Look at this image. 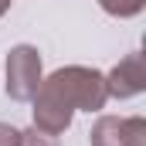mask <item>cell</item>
I'll return each instance as SVG.
<instances>
[{
  "mask_svg": "<svg viewBox=\"0 0 146 146\" xmlns=\"http://www.w3.org/2000/svg\"><path fill=\"white\" fill-rule=\"evenodd\" d=\"M48 88H54L75 112H99L109 102V92H106V75L95 72V68H82V65H68V68H58L54 75L41 78Z\"/></svg>",
  "mask_w": 146,
  "mask_h": 146,
  "instance_id": "6da1fadb",
  "label": "cell"
},
{
  "mask_svg": "<svg viewBox=\"0 0 146 146\" xmlns=\"http://www.w3.org/2000/svg\"><path fill=\"white\" fill-rule=\"evenodd\" d=\"M41 85V54L34 44H17L7 54V95L17 102H31Z\"/></svg>",
  "mask_w": 146,
  "mask_h": 146,
  "instance_id": "7a4b0ae2",
  "label": "cell"
},
{
  "mask_svg": "<svg viewBox=\"0 0 146 146\" xmlns=\"http://www.w3.org/2000/svg\"><path fill=\"white\" fill-rule=\"evenodd\" d=\"M92 146H146V119L143 115H99L88 129Z\"/></svg>",
  "mask_w": 146,
  "mask_h": 146,
  "instance_id": "3957f363",
  "label": "cell"
},
{
  "mask_svg": "<svg viewBox=\"0 0 146 146\" xmlns=\"http://www.w3.org/2000/svg\"><path fill=\"white\" fill-rule=\"evenodd\" d=\"M31 102H34V129L48 133V136H61V133L72 126L75 109L54 92V88H48L44 82L37 85V92H34Z\"/></svg>",
  "mask_w": 146,
  "mask_h": 146,
  "instance_id": "277c9868",
  "label": "cell"
},
{
  "mask_svg": "<svg viewBox=\"0 0 146 146\" xmlns=\"http://www.w3.org/2000/svg\"><path fill=\"white\" fill-rule=\"evenodd\" d=\"M109 99H136L146 92V65L143 54H126L109 75H106Z\"/></svg>",
  "mask_w": 146,
  "mask_h": 146,
  "instance_id": "5b68a950",
  "label": "cell"
},
{
  "mask_svg": "<svg viewBox=\"0 0 146 146\" xmlns=\"http://www.w3.org/2000/svg\"><path fill=\"white\" fill-rule=\"evenodd\" d=\"M99 3H102V10L112 14V17H136L146 7V0H99Z\"/></svg>",
  "mask_w": 146,
  "mask_h": 146,
  "instance_id": "8992f818",
  "label": "cell"
},
{
  "mask_svg": "<svg viewBox=\"0 0 146 146\" xmlns=\"http://www.w3.org/2000/svg\"><path fill=\"white\" fill-rule=\"evenodd\" d=\"M21 146H58V136H48V133L31 126L27 133H21Z\"/></svg>",
  "mask_w": 146,
  "mask_h": 146,
  "instance_id": "52a82bcc",
  "label": "cell"
},
{
  "mask_svg": "<svg viewBox=\"0 0 146 146\" xmlns=\"http://www.w3.org/2000/svg\"><path fill=\"white\" fill-rule=\"evenodd\" d=\"M0 146H21V129H14L10 122H0Z\"/></svg>",
  "mask_w": 146,
  "mask_h": 146,
  "instance_id": "ba28073f",
  "label": "cell"
},
{
  "mask_svg": "<svg viewBox=\"0 0 146 146\" xmlns=\"http://www.w3.org/2000/svg\"><path fill=\"white\" fill-rule=\"evenodd\" d=\"M7 10H10V0H0V17H3Z\"/></svg>",
  "mask_w": 146,
  "mask_h": 146,
  "instance_id": "9c48e42d",
  "label": "cell"
}]
</instances>
